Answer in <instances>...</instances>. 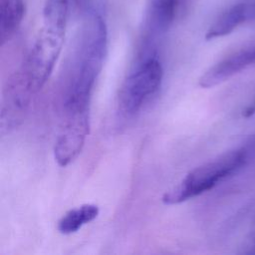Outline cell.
Returning <instances> with one entry per match:
<instances>
[{"label": "cell", "instance_id": "cell-4", "mask_svg": "<svg viewBox=\"0 0 255 255\" xmlns=\"http://www.w3.org/2000/svg\"><path fill=\"white\" fill-rule=\"evenodd\" d=\"M163 78L161 63L155 57L142 61L125 80L119 95L122 114L131 116L159 89Z\"/></svg>", "mask_w": 255, "mask_h": 255}, {"label": "cell", "instance_id": "cell-7", "mask_svg": "<svg viewBox=\"0 0 255 255\" xmlns=\"http://www.w3.org/2000/svg\"><path fill=\"white\" fill-rule=\"evenodd\" d=\"M255 65V42L234 51L210 67L198 81L201 88L220 85L243 70Z\"/></svg>", "mask_w": 255, "mask_h": 255}, {"label": "cell", "instance_id": "cell-8", "mask_svg": "<svg viewBox=\"0 0 255 255\" xmlns=\"http://www.w3.org/2000/svg\"><path fill=\"white\" fill-rule=\"evenodd\" d=\"M255 18V3H239L222 12L208 28L205 39L211 40L230 34L245 21Z\"/></svg>", "mask_w": 255, "mask_h": 255}, {"label": "cell", "instance_id": "cell-12", "mask_svg": "<svg viewBox=\"0 0 255 255\" xmlns=\"http://www.w3.org/2000/svg\"><path fill=\"white\" fill-rule=\"evenodd\" d=\"M248 241L250 242L252 247L255 249V220L253 221V223L251 225V229H250V232L248 235Z\"/></svg>", "mask_w": 255, "mask_h": 255}, {"label": "cell", "instance_id": "cell-9", "mask_svg": "<svg viewBox=\"0 0 255 255\" xmlns=\"http://www.w3.org/2000/svg\"><path fill=\"white\" fill-rule=\"evenodd\" d=\"M179 0H151L146 14V28L152 34L164 33L173 23Z\"/></svg>", "mask_w": 255, "mask_h": 255}, {"label": "cell", "instance_id": "cell-13", "mask_svg": "<svg viewBox=\"0 0 255 255\" xmlns=\"http://www.w3.org/2000/svg\"><path fill=\"white\" fill-rule=\"evenodd\" d=\"M254 114H255V101H254L251 105H249V106L244 110V112H243V117L249 118V117H251V116L254 115Z\"/></svg>", "mask_w": 255, "mask_h": 255}, {"label": "cell", "instance_id": "cell-11", "mask_svg": "<svg viewBox=\"0 0 255 255\" xmlns=\"http://www.w3.org/2000/svg\"><path fill=\"white\" fill-rule=\"evenodd\" d=\"M100 213L99 206L92 203L83 204L69 210L58 221L57 229L60 233L68 235L77 232L85 224L93 221Z\"/></svg>", "mask_w": 255, "mask_h": 255}, {"label": "cell", "instance_id": "cell-5", "mask_svg": "<svg viewBox=\"0 0 255 255\" xmlns=\"http://www.w3.org/2000/svg\"><path fill=\"white\" fill-rule=\"evenodd\" d=\"M89 132V109L65 112L64 125L54 145V157L60 166H67L78 157Z\"/></svg>", "mask_w": 255, "mask_h": 255}, {"label": "cell", "instance_id": "cell-6", "mask_svg": "<svg viewBox=\"0 0 255 255\" xmlns=\"http://www.w3.org/2000/svg\"><path fill=\"white\" fill-rule=\"evenodd\" d=\"M33 93L35 91L23 69L9 78L1 104L0 127L2 134L21 124Z\"/></svg>", "mask_w": 255, "mask_h": 255}, {"label": "cell", "instance_id": "cell-3", "mask_svg": "<svg viewBox=\"0 0 255 255\" xmlns=\"http://www.w3.org/2000/svg\"><path fill=\"white\" fill-rule=\"evenodd\" d=\"M252 155L247 145L226 151L190 170L181 181L166 191L161 200L166 205L182 203L213 188L218 182L236 172Z\"/></svg>", "mask_w": 255, "mask_h": 255}, {"label": "cell", "instance_id": "cell-10", "mask_svg": "<svg viewBox=\"0 0 255 255\" xmlns=\"http://www.w3.org/2000/svg\"><path fill=\"white\" fill-rule=\"evenodd\" d=\"M25 15L24 0H0V43L4 45L19 29Z\"/></svg>", "mask_w": 255, "mask_h": 255}, {"label": "cell", "instance_id": "cell-2", "mask_svg": "<svg viewBox=\"0 0 255 255\" xmlns=\"http://www.w3.org/2000/svg\"><path fill=\"white\" fill-rule=\"evenodd\" d=\"M70 0H46L43 24L22 68L35 93L49 79L63 48Z\"/></svg>", "mask_w": 255, "mask_h": 255}, {"label": "cell", "instance_id": "cell-1", "mask_svg": "<svg viewBox=\"0 0 255 255\" xmlns=\"http://www.w3.org/2000/svg\"><path fill=\"white\" fill-rule=\"evenodd\" d=\"M108 50V29L101 14L85 18L76 39L64 90V110L89 109L94 84L101 73Z\"/></svg>", "mask_w": 255, "mask_h": 255}]
</instances>
